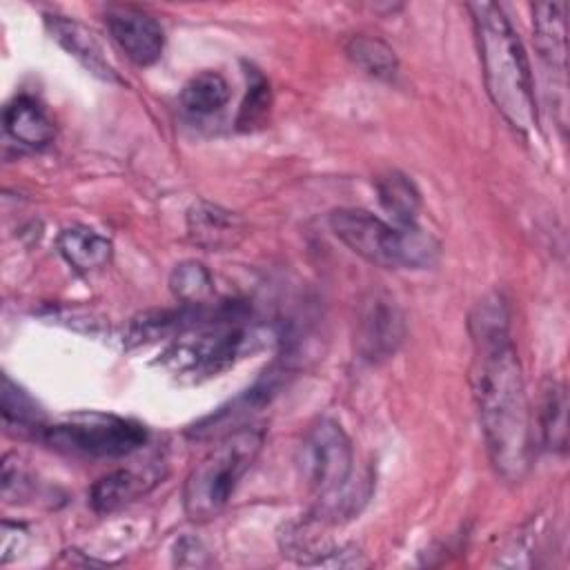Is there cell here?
Listing matches in <instances>:
<instances>
[{"label": "cell", "mask_w": 570, "mask_h": 570, "mask_svg": "<svg viewBox=\"0 0 570 570\" xmlns=\"http://www.w3.org/2000/svg\"><path fill=\"white\" fill-rule=\"evenodd\" d=\"M508 318L505 301L499 294L485 296L472 312L470 334L476 350L472 390L494 470L508 481H519L530 465L532 430Z\"/></svg>", "instance_id": "cell-1"}, {"label": "cell", "mask_w": 570, "mask_h": 570, "mask_svg": "<svg viewBox=\"0 0 570 570\" xmlns=\"http://www.w3.org/2000/svg\"><path fill=\"white\" fill-rule=\"evenodd\" d=\"M468 9L472 13L481 73L492 105L512 129L532 136L539 125L537 100L525 49L514 27L499 4L472 2Z\"/></svg>", "instance_id": "cell-2"}, {"label": "cell", "mask_w": 570, "mask_h": 570, "mask_svg": "<svg viewBox=\"0 0 570 570\" xmlns=\"http://www.w3.org/2000/svg\"><path fill=\"white\" fill-rule=\"evenodd\" d=\"M265 443L263 425H243L223 436L189 470L183 485V508L191 521H207L223 512L238 483L258 459Z\"/></svg>", "instance_id": "cell-3"}, {"label": "cell", "mask_w": 570, "mask_h": 570, "mask_svg": "<svg viewBox=\"0 0 570 570\" xmlns=\"http://www.w3.org/2000/svg\"><path fill=\"white\" fill-rule=\"evenodd\" d=\"M334 236L363 261L385 269H425L439 261V243L416 225H392L376 214L341 207L330 214Z\"/></svg>", "instance_id": "cell-4"}, {"label": "cell", "mask_w": 570, "mask_h": 570, "mask_svg": "<svg viewBox=\"0 0 570 570\" xmlns=\"http://www.w3.org/2000/svg\"><path fill=\"white\" fill-rule=\"evenodd\" d=\"M298 465L303 481L318 501V517H338L354 510L352 474L354 450L345 430L332 419L312 423L298 445Z\"/></svg>", "instance_id": "cell-5"}, {"label": "cell", "mask_w": 570, "mask_h": 570, "mask_svg": "<svg viewBox=\"0 0 570 570\" xmlns=\"http://www.w3.org/2000/svg\"><path fill=\"white\" fill-rule=\"evenodd\" d=\"M243 318L245 314L218 318L174 336L160 365L180 381H205L225 372L261 345L258 334Z\"/></svg>", "instance_id": "cell-6"}, {"label": "cell", "mask_w": 570, "mask_h": 570, "mask_svg": "<svg viewBox=\"0 0 570 570\" xmlns=\"http://www.w3.org/2000/svg\"><path fill=\"white\" fill-rule=\"evenodd\" d=\"M40 436L60 450L116 459L140 450L147 441V430L138 421L105 414V412H76L51 425H45Z\"/></svg>", "instance_id": "cell-7"}, {"label": "cell", "mask_w": 570, "mask_h": 570, "mask_svg": "<svg viewBox=\"0 0 570 570\" xmlns=\"http://www.w3.org/2000/svg\"><path fill=\"white\" fill-rule=\"evenodd\" d=\"M405 334V323L399 305L383 292H370L356 318V350L367 363L390 358Z\"/></svg>", "instance_id": "cell-8"}, {"label": "cell", "mask_w": 570, "mask_h": 570, "mask_svg": "<svg viewBox=\"0 0 570 570\" xmlns=\"http://www.w3.org/2000/svg\"><path fill=\"white\" fill-rule=\"evenodd\" d=\"M105 22L114 42L134 65L149 67L163 56L165 31L151 13L136 7H111L105 13Z\"/></svg>", "instance_id": "cell-9"}, {"label": "cell", "mask_w": 570, "mask_h": 570, "mask_svg": "<svg viewBox=\"0 0 570 570\" xmlns=\"http://www.w3.org/2000/svg\"><path fill=\"white\" fill-rule=\"evenodd\" d=\"M532 29L537 51L543 60L546 73L552 76V89L566 98V71H568V47H566V4L541 2L532 7Z\"/></svg>", "instance_id": "cell-10"}, {"label": "cell", "mask_w": 570, "mask_h": 570, "mask_svg": "<svg viewBox=\"0 0 570 570\" xmlns=\"http://www.w3.org/2000/svg\"><path fill=\"white\" fill-rule=\"evenodd\" d=\"M45 24H47V31L51 33V38L69 56H73L89 73H94L107 82H120L118 71L109 62L100 40L96 38V33L89 27H85L76 18L58 16V13L45 16Z\"/></svg>", "instance_id": "cell-11"}, {"label": "cell", "mask_w": 570, "mask_h": 570, "mask_svg": "<svg viewBox=\"0 0 570 570\" xmlns=\"http://www.w3.org/2000/svg\"><path fill=\"white\" fill-rule=\"evenodd\" d=\"M163 479L160 465L125 468L98 479L89 490V503L98 514H109L147 494Z\"/></svg>", "instance_id": "cell-12"}, {"label": "cell", "mask_w": 570, "mask_h": 570, "mask_svg": "<svg viewBox=\"0 0 570 570\" xmlns=\"http://www.w3.org/2000/svg\"><path fill=\"white\" fill-rule=\"evenodd\" d=\"M187 232L194 245L207 252H225L243 240L247 227L238 214L212 203H198L187 212Z\"/></svg>", "instance_id": "cell-13"}, {"label": "cell", "mask_w": 570, "mask_h": 570, "mask_svg": "<svg viewBox=\"0 0 570 570\" xmlns=\"http://www.w3.org/2000/svg\"><path fill=\"white\" fill-rule=\"evenodd\" d=\"M278 385L274 381V374H269L267 379L258 381L256 385H252L249 390H245L240 396H236L234 401H229L227 405L218 407L216 412L203 416L200 421H196L187 434L191 439H216V436H223L236 428H243L240 423L245 419H249L256 410H261L263 405H267L272 401V396L276 394Z\"/></svg>", "instance_id": "cell-14"}, {"label": "cell", "mask_w": 570, "mask_h": 570, "mask_svg": "<svg viewBox=\"0 0 570 570\" xmlns=\"http://www.w3.org/2000/svg\"><path fill=\"white\" fill-rule=\"evenodd\" d=\"M2 122H4V131L13 140L31 149L47 147L56 136L53 120L29 96H16L11 102H7Z\"/></svg>", "instance_id": "cell-15"}, {"label": "cell", "mask_w": 570, "mask_h": 570, "mask_svg": "<svg viewBox=\"0 0 570 570\" xmlns=\"http://www.w3.org/2000/svg\"><path fill=\"white\" fill-rule=\"evenodd\" d=\"M58 252L76 272H94L109 263L111 240L85 225H73L60 232Z\"/></svg>", "instance_id": "cell-16"}, {"label": "cell", "mask_w": 570, "mask_h": 570, "mask_svg": "<svg viewBox=\"0 0 570 570\" xmlns=\"http://www.w3.org/2000/svg\"><path fill=\"white\" fill-rule=\"evenodd\" d=\"M537 430L541 445L550 452H566L568 443V399L566 387L557 381H548L541 394L537 412Z\"/></svg>", "instance_id": "cell-17"}, {"label": "cell", "mask_w": 570, "mask_h": 570, "mask_svg": "<svg viewBox=\"0 0 570 570\" xmlns=\"http://www.w3.org/2000/svg\"><path fill=\"white\" fill-rule=\"evenodd\" d=\"M376 194L381 207L394 218V225H416L421 209V194L414 183L401 171H387L376 178Z\"/></svg>", "instance_id": "cell-18"}, {"label": "cell", "mask_w": 570, "mask_h": 570, "mask_svg": "<svg viewBox=\"0 0 570 570\" xmlns=\"http://www.w3.org/2000/svg\"><path fill=\"white\" fill-rule=\"evenodd\" d=\"M229 100V85L216 71L194 76L180 91V105L189 116L205 118L220 111Z\"/></svg>", "instance_id": "cell-19"}, {"label": "cell", "mask_w": 570, "mask_h": 570, "mask_svg": "<svg viewBox=\"0 0 570 570\" xmlns=\"http://www.w3.org/2000/svg\"><path fill=\"white\" fill-rule=\"evenodd\" d=\"M345 51H347V58L372 78L392 80L399 71V60L394 49L379 38L352 36Z\"/></svg>", "instance_id": "cell-20"}, {"label": "cell", "mask_w": 570, "mask_h": 570, "mask_svg": "<svg viewBox=\"0 0 570 570\" xmlns=\"http://www.w3.org/2000/svg\"><path fill=\"white\" fill-rule=\"evenodd\" d=\"M2 419L7 428H18L20 432H42V412L36 401L7 374L2 376Z\"/></svg>", "instance_id": "cell-21"}, {"label": "cell", "mask_w": 570, "mask_h": 570, "mask_svg": "<svg viewBox=\"0 0 570 570\" xmlns=\"http://www.w3.org/2000/svg\"><path fill=\"white\" fill-rule=\"evenodd\" d=\"M169 289L180 303L198 305L214 294V278L203 263L183 261L169 274Z\"/></svg>", "instance_id": "cell-22"}, {"label": "cell", "mask_w": 570, "mask_h": 570, "mask_svg": "<svg viewBox=\"0 0 570 570\" xmlns=\"http://www.w3.org/2000/svg\"><path fill=\"white\" fill-rule=\"evenodd\" d=\"M249 82H247V96L240 105V114H238V127L240 129H249L254 125H258L267 109H269V82L256 71L252 69L249 73Z\"/></svg>", "instance_id": "cell-23"}, {"label": "cell", "mask_w": 570, "mask_h": 570, "mask_svg": "<svg viewBox=\"0 0 570 570\" xmlns=\"http://www.w3.org/2000/svg\"><path fill=\"white\" fill-rule=\"evenodd\" d=\"M27 543V532L22 525L18 523H11V521H4L2 523V554H0V561L2 563H9L11 557L18 554V550H22Z\"/></svg>", "instance_id": "cell-24"}]
</instances>
